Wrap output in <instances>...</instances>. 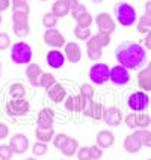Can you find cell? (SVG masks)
I'll use <instances>...</instances> for the list:
<instances>
[{
    "mask_svg": "<svg viewBox=\"0 0 151 160\" xmlns=\"http://www.w3.org/2000/svg\"><path fill=\"white\" fill-rule=\"evenodd\" d=\"M94 24V17L91 12H85L80 17L76 18V26L83 27V29H91V26Z\"/></svg>",
    "mask_w": 151,
    "mask_h": 160,
    "instance_id": "obj_27",
    "label": "cell"
},
{
    "mask_svg": "<svg viewBox=\"0 0 151 160\" xmlns=\"http://www.w3.org/2000/svg\"><path fill=\"white\" fill-rule=\"evenodd\" d=\"M143 47L145 50H151V29L148 30V33L145 35V41H143Z\"/></svg>",
    "mask_w": 151,
    "mask_h": 160,
    "instance_id": "obj_48",
    "label": "cell"
},
{
    "mask_svg": "<svg viewBox=\"0 0 151 160\" xmlns=\"http://www.w3.org/2000/svg\"><path fill=\"white\" fill-rule=\"evenodd\" d=\"M68 139V134H65V133H58V134H54V138H53V141H52V143H53V147L56 148V150H61L62 148V145L65 143V141Z\"/></svg>",
    "mask_w": 151,
    "mask_h": 160,
    "instance_id": "obj_37",
    "label": "cell"
},
{
    "mask_svg": "<svg viewBox=\"0 0 151 160\" xmlns=\"http://www.w3.org/2000/svg\"><path fill=\"white\" fill-rule=\"evenodd\" d=\"M63 2L67 3V6L70 8V11H73L74 8H77V6H79V3H80L79 0H63Z\"/></svg>",
    "mask_w": 151,
    "mask_h": 160,
    "instance_id": "obj_50",
    "label": "cell"
},
{
    "mask_svg": "<svg viewBox=\"0 0 151 160\" xmlns=\"http://www.w3.org/2000/svg\"><path fill=\"white\" fill-rule=\"evenodd\" d=\"M147 68H148V70H150V71H151V61H150V62H148V63H147Z\"/></svg>",
    "mask_w": 151,
    "mask_h": 160,
    "instance_id": "obj_54",
    "label": "cell"
},
{
    "mask_svg": "<svg viewBox=\"0 0 151 160\" xmlns=\"http://www.w3.org/2000/svg\"><path fill=\"white\" fill-rule=\"evenodd\" d=\"M47 95L53 103H62L63 100L67 98V91H65V88L61 83H56L54 86H52L47 91Z\"/></svg>",
    "mask_w": 151,
    "mask_h": 160,
    "instance_id": "obj_22",
    "label": "cell"
},
{
    "mask_svg": "<svg viewBox=\"0 0 151 160\" xmlns=\"http://www.w3.org/2000/svg\"><path fill=\"white\" fill-rule=\"evenodd\" d=\"M145 11H151V0H147V3H145Z\"/></svg>",
    "mask_w": 151,
    "mask_h": 160,
    "instance_id": "obj_52",
    "label": "cell"
},
{
    "mask_svg": "<svg viewBox=\"0 0 151 160\" xmlns=\"http://www.w3.org/2000/svg\"><path fill=\"white\" fill-rule=\"evenodd\" d=\"M26 160H38V159H36L35 156H33V157H27V159H26Z\"/></svg>",
    "mask_w": 151,
    "mask_h": 160,
    "instance_id": "obj_55",
    "label": "cell"
},
{
    "mask_svg": "<svg viewBox=\"0 0 151 160\" xmlns=\"http://www.w3.org/2000/svg\"><path fill=\"white\" fill-rule=\"evenodd\" d=\"M80 94L86 98V101H94V86L92 83H83L80 86Z\"/></svg>",
    "mask_w": 151,
    "mask_h": 160,
    "instance_id": "obj_34",
    "label": "cell"
},
{
    "mask_svg": "<svg viewBox=\"0 0 151 160\" xmlns=\"http://www.w3.org/2000/svg\"><path fill=\"white\" fill-rule=\"evenodd\" d=\"M11 45H12L11 36H9L6 32H0V50L5 52V50H8Z\"/></svg>",
    "mask_w": 151,
    "mask_h": 160,
    "instance_id": "obj_38",
    "label": "cell"
},
{
    "mask_svg": "<svg viewBox=\"0 0 151 160\" xmlns=\"http://www.w3.org/2000/svg\"><path fill=\"white\" fill-rule=\"evenodd\" d=\"M85 12H88V8L85 6V5H82V3H79V6L77 8H74L71 11V15H73V18L76 20L77 17H80L82 14H85Z\"/></svg>",
    "mask_w": 151,
    "mask_h": 160,
    "instance_id": "obj_43",
    "label": "cell"
},
{
    "mask_svg": "<svg viewBox=\"0 0 151 160\" xmlns=\"http://www.w3.org/2000/svg\"><path fill=\"white\" fill-rule=\"evenodd\" d=\"M11 6L12 11H23V12H30L29 6V0H11Z\"/></svg>",
    "mask_w": 151,
    "mask_h": 160,
    "instance_id": "obj_32",
    "label": "cell"
},
{
    "mask_svg": "<svg viewBox=\"0 0 151 160\" xmlns=\"http://www.w3.org/2000/svg\"><path fill=\"white\" fill-rule=\"evenodd\" d=\"M89 150H91V157H92V160H100L103 157V151H104V150L100 148L97 143H95V145H91Z\"/></svg>",
    "mask_w": 151,
    "mask_h": 160,
    "instance_id": "obj_41",
    "label": "cell"
},
{
    "mask_svg": "<svg viewBox=\"0 0 151 160\" xmlns=\"http://www.w3.org/2000/svg\"><path fill=\"white\" fill-rule=\"evenodd\" d=\"M30 104L26 98H11L6 103V112L9 116H24L29 113Z\"/></svg>",
    "mask_w": 151,
    "mask_h": 160,
    "instance_id": "obj_7",
    "label": "cell"
},
{
    "mask_svg": "<svg viewBox=\"0 0 151 160\" xmlns=\"http://www.w3.org/2000/svg\"><path fill=\"white\" fill-rule=\"evenodd\" d=\"M63 54L67 58V61L70 63H79L82 61V48L77 42L74 41H70L67 42L65 47H63Z\"/></svg>",
    "mask_w": 151,
    "mask_h": 160,
    "instance_id": "obj_16",
    "label": "cell"
},
{
    "mask_svg": "<svg viewBox=\"0 0 151 160\" xmlns=\"http://www.w3.org/2000/svg\"><path fill=\"white\" fill-rule=\"evenodd\" d=\"M113 14H115V20L118 21V24H121L123 27H132L138 23L136 9L127 2L116 3L113 8Z\"/></svg>",
    "mask_w": 151,
    "mask_h": 160,
    "instance_id": "obj_2",
    "label": "cell"
},
{
    "mask_svg": "<svg viewBox=\"0 0 151 160\" xmlns=\"http://www.w3.org/2000/svg\"><path fill=\"white\" fill-rule=\"evenodd\" d=\"M86 56H88L91 61L97 62L98 59L103 56V50H95V48H86Z\"/></svg>",
    "mask_w": 151,
    "mask_h": 160,
    "instance_id": "obj_42",
    "label": "cell"
},
{
    "mask_svg": "<svg viewBox=\"0 0 151 160\" xmlns=\"http://www.w3.org/2000/svg\"><path fill=\"white\" fill-rule=\"evenodd\" d=\"M91 2H92V3H95V5H98V3H103L104 0H91Z\"/></svg>",
    "mask_w": 151,
    "mask_h": 160,
    "instance_id": "obj_53",
    "label": "cell"
},
{
    "mask_svg": "<svg viewBox=\"0 0 151 160\" xmlns=\"http://www.w3.org/2000/svg\"><path fill=\"white\" fill-rule=\"evenodd\" d=\"M43 68H41V65H38V63H29L26 67V77L29 80V83L33 86V88H39V77H41V74H43Z\"/></svg>",
    "mask_w": 151,
    "mask_h": 160,
    "instance_id": "obj_18",
    "label": "cell"
},
{
    "mask_svg": "<svg viewBox=\"0 0 151 160\" xmlns=\"http://www.w3.org/2000/svg\"><path fill=\"white\" fill-rule=\"evenodd\" d=\"M112 38L107 33H103V32H97L89 38L86 41V48H95V50H103L104 47L110 44Z\"/></svg>",
    "mask_w": 151,
    "mask_h": 160,
    "instance_id": "obj_13",
    "label": "cell"
},
{
    "mask_svg": "<svg viewBox=\"0 0 151 160\" xmlns=\"http://www.w3.org/2000/svg\"><path fill=\"white\" fill-rule=\"evenodd\" d=\"M124 124L128 128H134L136 130V112H130L124 116Z\"/></svg>",
    "mask_w": 151,
    "mask_h": 160,
    "instance_id": "obj_40",
    "label": "cell"
},
{
    "mask_svg": "<svg viewBox=\"0 0 151 160\" xmlns=\"http://www.w3.org/2000/svg\"><path fill=\"white\" fill-rule=\"evenodd\" d=\"M0 72H2V62H0Z\"/></svg>",
    "mask_w": 151,
    "mask_h": 160,
    "instance_id": "obj_57",
    "label": "cell"
},
{
    "mask_svg": "<svg viewBox=\"0 0 151 160\" xmlns=\"http://www.w3.org/2000/svg\"><path fill=\"white\" fill-rule=\"evenodd\" d=\"M12 156H14V151L11 145H6V143L0 145V160H11Z\"/></svg>",
    "mask_w": 151,
    "mask_h": 160,
    "instance_id": "obj_36",
    "label": "cell"
},
{
    "mask_svg": "<svg viewBox=\"0 0 151 160\" xmlns=\"http://www.w3.org/2000/svg\"><path fill=\"white\" fill-rule=\"evenodd\" d=\"M58 82H56V77H54L52 72H43L41 74V77H39V88L45 89V91H48V89L54 86Z\"/></svg>",
    "mask_w": 151,
    "mask_h": 160,
    "instance_id": "obj_26",
    "label": "cell"
},
{
    "mask_svg": "<svg viewBox=\"0 0 151 160\" xmlns=\"http://www.w3.org/2000/svg\"><path fill=\"white\" fill-rule=\"evenodd\" d=\"M103 121L106 122L109 127H116L124 121V115L121 112V109L116 106H110L106 109L104 116H103Z\"/></svg>",
    "mask_w": 151,
    "mask_h": 160,
    "instance_id": "obj_14",
    "label": "cell"
},
{
    "mask_svg": "<svg viewBox=\"0 0 151 160\" xmlns=\"http://www.w3.org/2000/svg\"><path fill=\"white\" fill-rule=\"evenodd\" d=\"M94 23L97 24L98 32H103V33H107V35H112L116 29L115 18L107 12H100L97 17L94 18Z\"/></svg>",
    "mask_w": 151,
    "mask_h": 160,
    "instance_id": "obj_9",
    "label": "cell"
},
{
    "mask_svg": "<svg viewBox=\"0 0 151 160\" xmlns=\"http://www.w3.org/2000/svg\"><path fill=\"white\" fill-rule=\"evenodd\" d=\"M2 20H3V18H2V14H0V24H2Z\"/></svg>",
    "mask_w": 151,
    "mask_h": 160,
    "instance_id": "obj_56",
    "label": "cell"
},
{
    "mask_svg": "<svg viewBox=\"0 0 151 160\" xmlns=\"http://www.w3.org/2000/svg\"><path fill=\"white\" fill-rule=\"evenodd\" d=\"M9 136V127L5 122H0V141L6 139Z\"/></svg>",
    "mask_w": 151,
    "mask_h": 160,
    "instance_id": "obj_45",
    "label": "cell"
},
{
    "mask_svg": "<svg viewBox=\"0 0 151 160\" xmlns=\"http://www.w3.org/2000/svg\"><path fill=\"white\" fill-rule=\"evenodd\" d=\"M9 94L12 98H24L26 97V88L21 83H12L9 86Z\"/></svg>",
    "mask_w": 151,
    "mask_h": 160,
    "instance_id": "obj_29",
    "label": "cell"
},
{
    "mask_svg": "<svg viewBox=\"0 0 151 160\" xmlns=\"http://www.w3.org/2000/svg\"><path fill=\"white\" fill-rule=\"evenodd\" d=\"M123 147H124V150L127 152H130V154H136V152H139L141 150H142L143 143L141 142V139H139L134 133H130L128 136H125Z\"/></svg>",
    "mask_w": 151,
    "mask_h": 160,
    "instance_id": "obj_19",
    "label": "cell"
},
{
    "mask_svg": "<svg viewBox=\"0 0 151 160\" xmlns=\"http://www.w3.org/2000/svg\"><path fill=\"white\" fill-rule=\"evenodd\" d=\"M41 2H47V0H41Z\"/></svg>",
    "mask_w": 151,
    "mask_h": 160,
    "instance_id": "obj_58",
    "label": "cell"
},
{
    "mask_svg": "<svg viewBox=\"0 0 151 160\" xmlns=\"http://www.w3.org/2000/svg\"><path fill=\"white\" fill-rule=\"evenodd\" d=\"M141 20H142L143 23L151 29V11H145V14L141 17Z\"/></svg>",
    "mask_w": 151,
    "mask_h": 160,
    "instance_id": "obj_47",
    "label": "cell"
},
{
    "mask_svg": "<svg viewBox=\"0 0 151 160\" xmlns=\"http://www.w3.org/2000/svg\"><path fill=\"white\" fill-rule=\"evenodd\" d=\"M58 21H59V18L56 17L54 14L47 12L44 17H43V26H44L45 29H54V27L58 26Z\"/></svg>",
    "mask_w": 151,
    "mask_h": 160,
    "instance_id": "obj_30",
    "label": "cell"
},
{
    "mask_svg": "<svg viewBox=\"0 0 151 160\" xmlns=\"http://www.w3.org/2000/svg\"><path fill=\"white\" fill-rule=\"evenodd\" d=\"M109 82H112L115 86H125L130 83V70L116 63L115 67H110V76Z\"/></svg>",
    "mask_w": 151,
    "mask_h": 160,
    "instance_id": "obj_8",
    "label": "cell"
},
{
    "mask_svg": "<svg viewBox=\"0 0 151 160\" xmlns=\"http://www.w3.org/2000/svg\"><path fill=\"white\" fill-rule=\"evenodd\" d=\"M76 157H77V160H92L89 147H80L77 154H76Z\"/></svg>",
    "mask_w": 151,
    "mask_h": 160,
    "instance_id": "obj_39",
    "label": "cell"
},
{
    "mask_svg": "<svg viewBox=\"0 0 151 160\" xmlns=\"http://www.w3.org/2000/svg\"><path fill=\"white\" fill-rule=\"evenodd\" d=\"M54 130L53 128H47V130H43V128H36L35 130V138L36 141L39 142H44V143H48L53 141L54 138Z\"/></svg>",
    "mask_w": 151,
    "mask_h": 160,
    "instance_id": "obj_25",
    "label": "cell"
},
{
    "mask_svg": "<svg viewBox=\"0 0 151 160\" xmlns=\"http://www.w3.org/2000/svg\"><path fill=\"white\" fill-rule=\"evenodd\" d=\"M151 125V116L147 112H136V128H148Z\"/></svg>",
    "mask_w": 151,
    "mask_h": 160,
    "instance_id": "obj_28",
    "label": "cell"
},
{
    "mask_svg": "<svg viewBox=\"0 0 151 160\" xmlns=\"http://www.w3.org/2000/svg\"><path fill=\"white\" fill-rule=\"evenodd\" d=\"M74 36L79 39V41H88L89 38L92 36V30L91 29H83V27H74Z\"/></svg>",
    "mask_w": 151,
    "mask_h": 160,
    "instance_id": "obj_33",
    "label": "cell"
},
{
    "mask_svg": "<svg viewBox=\"0 0 151 160\" xmlns=\"http://www.w3.org/2000/svg\"><path fill=\"white\" fill-rule=\"evenodd\" d=\"M53 124H54V110L50 109V107H44L38 113L36 127L43 128V130H47V128H53Z\"/></svg>",
    "mask_w": 151,
    "mask_h": 160,
    "instance_id": "obj_12",
    "label": "cell"
},
{
    "mask_svg": "<svg viewBox=\"0 0 151 160\" xmlns=\"http://www.w3.org/2000/svg\"><path fill=\"white\" fill-rule=\"evenodd\" d=\"M136 29H138V32H139L141 35H147V33H148V30H150V27L147 26L141 18H139V20H138V23H136Z\"/></svg>",
    "mask_w": 151,
    "mask_h": 160,
    "instance_id": "obj_44",
    "label": "cell"
},
{
    "mask_svg": "<svg viewBox=\"0 0 151 160\" xmlns=\"http://www.w3.org/2000/svg\"><path fill=\"white\" fill-rule=\"evenodd\" d=\"M115 58L119 65L127 70H142L147 63V50L136 41H123L115 48Z\"/></svg>",
    "mask_w": 151,
    "mask_h": 160,
    "instance_id": "obj_1",
    "label": "cell"
},
{
    "mask_svg": "<svg viewBox=\"0 0 151 160\" xmlns=\"http://www.w3.org/2000/svg\"><path fill=\"white\" fill-rule=\"evenodd\" d=\"M44 42L45 45H48L50 48H63L67 44V39L62 35V32H59L56 27L54 29H45L44 32Z\"/></svg>",
    "mask_w": 151,
    "mask_h": 160,
    "instance_id": "obj_10",
    "label": "cell"
},
{
    "mask_svg": "<svg viewBox=\"0 0 151 160\" xmlns=\"http://www.w3.org/2000/svg\"><path fill=\"white\" fill-rule=\"evenodd\" d=\"M89 80L91 83L97 85V86H101L104 85L106 82H109V76H110V67L107 63L103 62H95L91 68H89Z\"/></svg>",
    "mask_w": 151,
    "mask_h": 160,
    "instance_id": "obj_6",
    "label": "cell"
},
{
    "mask_svg": "<svg viewBox=\"0 0 151 160\" xmlns=\"http://www.w3.org/2000/svg\"><path fill=\"white\" fill-rule=\"evenodd\" d=\"M9 145L12 148L14 154H24V152L29 150V138L26 134H21V133H17L14 134L9 141Z\"/></svg>",
    "mask_w": 151,
    "mask_h": 160,
    "instance_id": "obj_15",
    "label": "cell"
},
{
    "mask_svg": "<svg viewBox=\"0 0 151 160\" xmlns=\"http://www.w3.org/2000/svg\"><path fill=\"white\" fill-rule=\"evenodd\" d=\"M73 98H74V112H82V113H83V110H85V109H86V106H88L86 98L83 97L82 94L73 95Z\"/></svg>",
    "mask_w": 151,
    "mask_h": 160,
    "instance_id": "obj_31",
    "label": "cell"
},
{
    "mask_svg": "<svg viewBox=\"0 0 151 160\" xmlns=\"http://www.w3.org/2000/svg\"><path fill=\"white\" fill-rule=\"evenodd\" d=\"M9 6H11V0H0V14L8 11Z\"/></svg>",
    "mask_w": 151,
    "mask_h": 160,
    "instance_id": "obj_49",
    "label": "cell"
},
{
    "mask_svg": "<svg viewBox=\"0 0 151 160\" xmlns=\"http://www.w3.org/2000/svg\"><path fill=\"white\" fill-rule=\"evenodd\" d=\"M95 143L100 148L107 150V148H110L115 143V134L112 133L110 130H101V132H98L97 138H95Z\"/></svg>",
    "mask_w": 151,
    "mask_h": 160,
    "instance_id": "obj_20",
    "label": "cell"
},
{
    "mask_svg": "<svg viewBox=\"0 0 151 160\" xmlns=\"http://www.w3.org/2000/svg\"><path fill=\"white\" fill-rule=\"evenodd\" d=\"M48 151V147H47V143L44 142H35L32 145V152H33V156L35 157H41V156H45V152Z\"/></svg>",
    "mask_w": 151,
    "mask_h": 160,
    "instance_id": "obj_35",
    "label": "cell"
},
{
    "mask_svg": "<svg viewBox=\"0 0 151 160\" xmlns=\"http://www.w3.org/2000/svg\"><path fill=\"white\" fill-rule=\"evenodd\" d=\"M106 112V107L104 104L98 103V101H89L86 109L83 110V113L89 118H92L94 121H103V116Z\"/></svg>",
    "mask_w": 151,
    "mask_h": 160,
    "instance_id": "obj_17",
    "label": "cell"
},
{
    "mask_svg": "<svg viewBox=\"0 0 151 160\" xmlns=\"http://www.w3.org/2000/svg\"><path fill=\"white\" fill-rule=\"evenodd\" d=\"M45 62L50 68H54V70H59L62 68L65 62H67V58L63 52H61L59 48H52L48 53L45 54Z\"/></svg>",
    "mask_w": 151,
    "mask_h": 160,
    "instance_id": "obj_11",
    "label": "cell"
},
{
    "mask_svg": "<svg viewBox=\"0 0 151 160\" xmlns=\"http://www.w3.org/2000/svg\"><path fill=\"white\" fill-rule=\"evenodd\" d=\"M147 160H151V159H147Z\"/></svg>",
    "mask_w": 151,
    "mask_h": 160,
    "instance_id": "obj_59",
    "label": "cell"
},
{
    "mask_svg": "<svg viewBox=\"0 0 151 160\" xmlns=\"http://www.w3.org/2000/svg\"><path fill=\"white\" fill-rule=\"evenodd\" d=\"M79 142H77V139H74V138H70L68 136V139L65 141V143L62 145V148L59 150V151L62 152L65 157H73V156H76L77 151H79Z\"/></svg>",
    "mask_w": 151,
    "mask_h": 160,
    "instance_id": "obj_23",
    "label": "cell"
},
{
    "mask_svg": "<svg viewBox=\"0 0 151 160\" xmlns=\"http://www.w3.org/2000/svg\"><path fill=\"white\" fill-rule=\"evenodd\" d=\"M32 58H33V50L27 42L18 41V42L11 45V61L14 63L29 65L32 62Z\"/></svg>",
    "mask_w": 151,
    "mask_h": 160,
    "instance_id": "obj_3",
    "label": "cell"
},
{
    "mask_svg": "<svg viewBox=\"0 0 151 160\" xmlns=\"http://www.w3.org/2000/svg\"><path fill=\"white\" fill-rule=\"evenodd\" d=\"M150 100H151V97H150Z\"/></svg>",
    "mask_w": 151,
    "mask_h": 160,
    "instance_id": "obj_60",
    "label": "cell"
},
{
    "mask_svg": "<svg viewBox=\"0 0 151 160\" xmlns=\"http://www.w3.org/2000/svg\"><path fill=\"white\" fill-rule=\"evenodd\" d=\"M63 106H65V109L68 112H74V98H73V95L65 98V104Z\"/></svg>",
    "mask_w": 151,
    "mask_h": 160,
    "instance_id": "obj_46",
    "label": "cell"
},
{
    "mask_svg": "<svg viewBox=\"0 0 151 160\" xmlns=\"http://www.w3.org/2000/svg\"><path fill=\"white\" fill-rule=\"evenodd\" d=\"M143 147H147V148H151V130L148 136H147V139H145V142H143Z\"/></svg>",
    "mask_w": 151,
    "mask_h": 160,
    "instance_id": "obj_51",
    "label": "cell"
},
{
    "mask_svg": "<svg viewBox=\"0 0 151 160\" xmlns=\"http://www.w3.org/2000/svg\"><path fill=\"white\" fill-rule=\"evenodd\" d=\"M151 100L145 91H134L127 98V107L132 112H147L150 107Z\"/></svg>",
    "mask_w": 151,
    "mask_h": 160,
    "instance_id": "obj_4",
    "label": "cell"
},
{
    "mask_svg": "<svg viewBox=\"0 0 151 160\" xmlns=\"http://www.w3.org/2000/svg\"><path fill=\"white\" fill-rule=\"evenodd\" d=\"M138 86L141 91L151 92V71L148 68H142L138 71Z\"/></svg>",
    "mask_w": 151,
    "mask_h": 160,
    "instance_id": "obj_21",
    "label": "cell"
},
{
    "mask_svg": "<svg viewBox=\"0 0 151 160\" xmlns=\"http://www.w3.org/2000/svg\"><path fill=\"white\" fill-rule=\"evenodd\" d=\"M29 14L23 11H12V32L18 38H26L29 35Z\"/></svg>",
    "mask_w": 151,
    "mask_h": 160,
    "instance_id": "obj_5",
    "label": "cell"
},
{
    "mask_svg": "<svg viewBox=\"0 0 151 160\" xmlns=\"http://www.w3.org/2000/svg\"><path fill=\"white\" fill-rule=\"evenodd\" d=\"M70 12H71V11H70V8L67 6V3H65L63 0H56V2H53V5H52V14H54L58 18L67 17Z\"/></svg>",
    "mask_w": 151,
    "mask_h": 160,
    "instance_id": "obj_24",
    "label": "cell"
}]
</instances>
